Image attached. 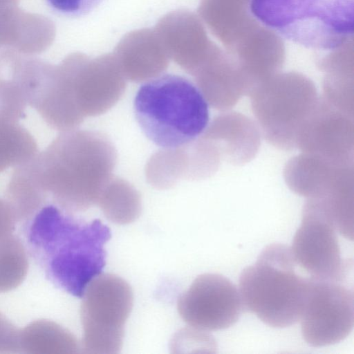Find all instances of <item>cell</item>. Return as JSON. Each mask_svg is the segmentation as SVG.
<instances>
[{
    "label": "cell",
    "mask_w": 354,
    "mask_h": 354,
    "mask_svg": "<svg viewBox=\"0 0 354 354\" xmlns=\"http://www.w3.org/2000/svg\"><path fill=\"white\" fill-rule=\"evenodd\" d=\"M153 30L169 58L192 75L218 48L209 39L198 16L188 10L167 13Z\"/></svg>",
    "instance_id": "obj_12"
},
{
    "label": "cell",
    "mask_w": 354,
    "mask_h": 354,
    "mask_svg": "<svg viewBox=\"0 0 354 354\" xmlns=\"http://www.w3.org/2000/svg\"><path fill=\"white\" fill-rule=\"evenodd\" d=\"M30 254L55 286L82 297L106 264L109 228L95 219L84 222L48 202L24 223Z\"/></svg>",
    "instance_id": "obj_1"
},
{
    "label": "cell",
    "mask_w": 354,
    "mask_h": 354,
    "mask_svg": "<svg viewBox=\"0 0 354 354\" xmlns=\"http://www.w3.org/2000/svg\"><path fill=\"white\" fill-rule=\"evenodd\" d=\"M97 204L109 221L120 225L133 222L141 212L138 192L125 183H113V178L104 189Z\"/></svg>",
    "instance_id": "obj_17"
},
{
    "label": "cell",
    "mask_w": 354,
    "mask_h": 354,
    "mask_svg": "<svg viewBox=\"0 0 354 354\" xmlns=\"http://www.w3.org/2000/svg\"><path fill=\"white\" fill-rule=\"evenodd\" d=\"M102 0H45L48 6L55 13L68 17H78L87 15Z\"/></svg>",
    "instance_id": "obj_21"
},
{
    "label": "cell",
    "mask_w": 354,
    "mask_h": 354,
    "mask_svg": "<svg viewBox=\"0 0 354 354\" xmlns=\"http://www.w3.org/2000/svg\"><path fill=\"white\" fill-rule=\"evenodd\" d=\"M251 0H201L198 12L227 50L259 24L251 16Z\"/></svg>",
    "instance_id": "obj_14"
},
{
    "label": "cell",
    "mask_w": 354,
    "mask_h": 354,
    "mask_svg": "<svg viewBox=\"0 0 354 354\" xmlns=\"http://www.w3.org/2000/svg\"><path fill=\"white\" fill-rule=\"evenodd\" d=\"M16 223L6 201L0 197V239L12 234Z\"/></svg>",
    "instance_id": "obj_23"
},
{
    "label": "cell",
    "mask_w": 354,
    "mask_h": 354,
    "mask_svg": "<svg viewBox=\"0 0 354 354\" xmlns=\"http://www.w3.org/2000/svg\"><path fill=\"white\" fill-rule=\"evenodd\" d=\"M113 54L125 78L133 82L161 75L169 61L155 30L147 28L124 35Z\"/></svg>",
    "instance_id": "obj_13"
},
{
    "label": "cell",
    "mask_w": 354,
    "mask_h": 354,
    "mask_svg": "<svg viewBox=\"0 0 354 354\" xmlns=\"http://www.w3.org/2000/svg\"><path fill=\"white\" fill-rule=\"evenodd\" d=\"M133 110L146 137L165 149L196 141L209 122L208 102L198 86L173 74H161L142 84L136 94Z\"/></svg>",
    "instance_id": "obj_3"
},
{
    "label": "cell",
    "mask_w": 354,
    "mask_h": 354,
    "mask_svg": "<svg viewBox=\"0 0 354 354\" xmlns=\"http://www.w3.org/2000/svg\"><path fill=\"white\" fill-rule=\"evenodd\" d=\"M290 249L297 266L310 278L343 282L353 268V261L343 258L337 230L318 198L305 204Z\"/></svg>",
    "instance_id": "obj_7"
},
{
    "label": "cell",
    "mask_w": 354,
    "mask_h": 354,
    "mask_svg": "<svg viewBox=\"0 0 354 354\" xmlns=\"http://www.w3.org/2000/svg\"><path fill=\"white\" fill-rule=\"evenodd\" d=\"M21 353L20 330L0 312V353Z\"/></svg>",
    "instance_id": "obj_22"
},
{
    "label": "cell",
    "mask_w": 354,
    "mask_h": 354,
    "mask_svg": "<svg viewBox=\"0 0 354 354\" xmlns=\"http://www.w3.org/2000/svg\"><path fill=\"white\" fill-rule=\"evenodd\" d=\"M21 352L29 354L78 353L75 337L66 328L48 319L32 322L20 330Z\"/></svg>",
    "instance_id": "obj_15"
},
{
    "label": "cell",
    "mask_w": 354,
    "mask_h": 354,
    "mask_svg": "<svg viewBox=\"0 0 354 354\" xmlns=\"http://www.w3.org/2000/svg\"><path fill=\"white\" fill-rule=\"evenodd\" d=\"M116 160L106 136L74 129L62 131L30 164L48 202L73 214L97 204L113 178Z\"/></svg>",
    "instance_id": "obj_2"
},
{
    "label": "cell",
    "mask_w": 354,
    "mask_h": 354,
    "mask_svg": "<svg viewBox=\"0 0 354 354\" xmlns=\"http://www.w3.org/2000/svg\"><path fill=\"white\" fill-rule=\"evenodd\" d=\"M80 308L84 353L116 354L123 344L124 326L133 305V291L122 278L98 275L86 286Z\"/></svg>",
    "instance_id": "obj_6"
},
{
    "label": "cell",
    "mask_w": 354,
    "mask_h": 354,
    "mask_svg": "<svg viewBox=\"0 0 354 354\" xmlns=\"http://www.w3.org/2000/svg\"><path fill=\"white\" fill-rule=\"evenodd\" d=\"M266 27L308 48L335 50L353 30V0H251Z\"/></svg>",
    "instance_id": "obj_5"
},
{
    "label": "cell",
    "mask_w": 354,
    "mask_h": 354,
    "mask_svg": "<svg viewBox=\"0 0 354 354\" xmlns=\"http://www.w3.org/2000/svg\"><path fill=\"white\" fill-rule=\"evenodd\" d=\"M242 309L236 286L229 279L216 273L197 277L177 301L182 319L190 327L203 331L232 326L239 319Z\"/></svg>",
    "instance_id": "obj_10"
},
{
    "label": "cell",
    "mask_w": 354,
    "mask_h": 354,
    "mask_svg": "<svg viewBox=\"0 0 354 354\" xmlns=\"http://www.w3.org/2000/svg\"><path fill=\"white\" fill-rule=\"evenodd\" d=\"M37 153L35 138L19 122L0 125V174L26 163Z\"/></svg>",
    "instance_id": "obj_18"
},
{
    "label": "cell",
    "mask_w": 354,
    "mask_h": 354,
    "mask_svg": "<svg viewBox=\"0 0 354 354\" xmlns=\"http://www.w3.org/2000/svg\"><path fill=\"white\" fill-rule=\"evenodd\" d=\"M272 77L257 86L254 109L265 130H278L288 137L292 145L295 132L303 124L315 106L313 85L302 75L295 73Z\"/></svg>",
    "instance_id": "obj_9"
},
{
    "label": "cell",
    "mask_w": 354,
    "mask_h": 354,
    "mask_svg": "<svg viewBox=\"0 0 354 354\" xmlns=\"http://www.w3.org/2000/svg\"><path fill=\"white\" fill-rule=\"evenodd\" d=\"M289 247L267 245L239 278L243 308L273 328H286L300 319L308 279L299 275Z\"/></svg>",
    "instance_id": "obj_4"
},
{
    "label": "cell",
    "mask_w": 354,
    "mask_h": 354,
    "mask_svg": "<svg viewBox=\"0 0 354 354\" xmlns=\"http://www.w3.org/2000/svg\"><path fill=\"white\" fill-rule=\"evenodd\" d=\"M299 321L302 337L310 346L339 343L353 328V289L343 282L309 277Z\"/></svg>",
    "instance_id": "obj_8"
},
{
    "label": "cell",
    "mask_w": 354,
    "mask_h": 354,
    "mask_svg": "<svg viewBox=\"0 0 354 354\" xmlns=\"http://www.w3.org/2000/svg\"><path fill=\"white\" fill-rule=\"evenodd\" d=\"M28 270L27 252L13 234L0 239V293L19 287Z\"/></svg>",
    "instance_id": "obj_19"
},
{
    "label": "cell",
    "mask_w": 354,
    "mask_h": 354,
    "mask_svg": "<svg viewBox=\"0 0 354 354\" xmlns=\"http://www.w3.org/2000/svg\"><path fill=\"white\" fill-rule=\"evenodd\" d=\"M30 161L15 168L6 189L4 198L16 223L27 221L48 203L47 196L35 176Z\"/></svg>",
    "instance_id": "obj_16"
},
{
    "label": "cell",
    "mask_w": 354,
    "mask_h": 354,
    "mask_svg": "<svg viewBox=\"0 0 354 354\" xmlns=\"http://www.w3.org/2000/svg\"><path fill=\"white\" fill-rule=\"evenodd\" d=\"M27 101L11 78L0 80V125L18 123L25 115Z\"/></svg>",
    "instance_id": "obj_20"
},
{
    "label": "cell",
    "mask_w": 354,
    "mask_h": 354,
    "mask_svg": "<svg viewBox=\"0 0 354 354\" xmlns=\"http://www.w3.org/2000/svg\"><path fill=\"white\" fill-rule=\"evenodd\" d=\"M69 62L77 104L84 118L105 113L123 95L127 79L113 54L92 59L76 54Z\"/></svg>",
    "instance_id": "obj_11"
}]
</instances>
